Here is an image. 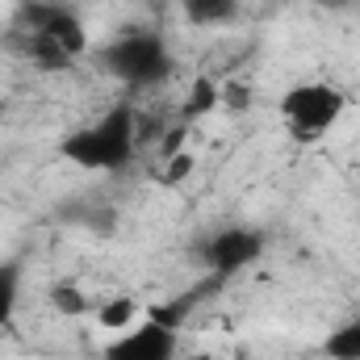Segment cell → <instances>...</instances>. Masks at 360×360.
<instances>
[{
    "label": "cell",
    "instance_id": "obj_1",
    "mask_svg": "<svg viewBox=\"0 0 360 360\" xmlns=\"http://www.w3.org/2000/svg\"><path fill=\"white\" fill-rule=\"evenodd\" d=\"M134 147H139V122H134L130 105L105 109L96 122L72 130L59 143L63 160L76 164V168H84V172H122L134 160Z\"/></svg>",
    "mask_w": 360,
    "mask_h": 360
},
{
    "label": "cell",
    "instance_id": "obj_2",
    "mask_svg": "<svg viewBox=\"0 0 360 360\" xmlns=\"http://www.w3.org/2000/svg\"><path fill=\"white\" fill-rule=\"evenodd\" d=\"M276 113H281V126L293 143H319L348 113V96L331 80H302V84L281 92Z\"/></svg>",
    "mask_w": 360,
    "mask_h": 360
},
{
    "label": "cell",
    "instance_id": "obj_3",
    "mask_svg": "<svg viewBox=\"0 0 360 360\" xmlns=\"http://www.w3.org/2000/svg\"><path fill=\"white\" fill-rule=\"evenodd\" d=\"M84 46H89V34L76 13H68L59 4H38L30 13V55L38 68L59 72L72 59H80Z\"/></svg>",
    "mask_w": 360,
    "mask_h": 360
},
{
    "label": "cell",
    "instance_id": "obj_4",
    "mask_svg": "<svg viewBox=\"0 0 360 360\" xmlns=\"http://www.w3.org/2000/svg\"><path fill=\"white\" fill-rule=\"evenodd\" d=\"M105 68L113 72V80L130 89H147L172 72V55L160 34H126L105 51Z\"/></svg>",
    "mask_w": 360,
    "mask_h": 360
},
{
    "label": "cell",
    "instance_id": "obj_5",
    "mask_svg": "<svg viewBox=\"0 0 360 360\" xmlns=\"http://www.w3.org/2000/svg\"><path fill=\"white\" fill-rule=\"evenodd\" d=\"M180 327H168L164 319L147 314V323L126 327L109 340L105 360H176Z\"/></svg>",
    "mask_w": 360,
    "mask_h": 360
},
{
    "label": "cell",
    "instance_id": "obj_6",
    "mask_svg": "<svg viewBox=\"0 0 360 360\" xmlns=\"http://www.w3.org/2000/svg\"><path fill=\"white\" fill-rule=\"evenodd\" d=\"M260 252H264V235H260V231L226 226V231H218V235L205 243L201 260H205V269H210L214 281H226V276L243 272L248 264H256V260H260Z\"/></svg>",
    "mask_w": 360,
    "mask_h": 360
},
{
    "label": "cell",
    "instance_id": "obj_7",
    "mask_svg": "<svg viewBox=\"0 0 360 360\" xmlns=\"http://www.w3.org/2000/svg\"><path fill=\"white\" fill-rule=\"evenodd\" d=\"M239 0H184V17L193 25H226L235 21Z\"/></svg>",
    "mask_w": 360,
    "mask_h": 360
},
{
    "label": "cell",
    "instance_id": "obj_8",
    "mask_svg": "<svg viewBox=\"0 0 360 360\" xmlns=\"http://www.w3.org/2000/svg\"><path fill=\"white\" fill-rule=\"evenodd\" d=\"M323 356L327 360H360V319L344 323L340 331H331L323 340Z\"/></svg>",
    "mask_w": 360,
    "mask_h": 360
},
{
    "label": "cell",
    "instance_id": "obj_9",
    "mask_svg": "<svg viewBox=\"0 0 360 360\" xmlns=\"http://www.w3.org/2000/svg\"><path fill=\"white\" fill-rule=\"evenodd\" d=\"M134 319H139V302L134 297H113V302H105V306H96V323L105 327V331H126V327H134Z\"/></svg>",
    "mask_w": 360,
    "mask_h": 360
},
{
    "label": "cell",
    "instance_id": "obj_10",
    "mask_svg": "<svg viewBox=\"0 0 360 360\" xmlns=\"http://www.w3.org/2000/svg\"><path fill=\"white\" fill-rule=\"evenodd\" d=\"M214 105H222V89L210 76H197L193 89H188V101H184V113L188 117H201V113H214Z\"/></svg>",
    "mask_w": 360,
    "mask_h": 360
},
{
    "label": "cell",
    "instance_id": "obj_11",
    "mask_svg": "<svg viewBox=\"0 0 360 360\" xmlns=\"http://www.w3.org/2000/svg\"><path fill=\"white\" fill-rule=\"evenodd\" d=\"M17 302H21V272L17 264H0V327L13 323Z\"/></svg>",
    "mask_w": 360,
    "mask_h": 360
},
{
    "label": "cell",
    "instance_id": "obj_12",
    "mask_svg": "<svg viewBox=\"0 0 360 360\" xmlns=\"http://www.w3.org/2000/svg\"><path fill=\"white\" fill-rule=\"evenodd\" d=\"M51 302H55L63 314H89V310H92L89 297H84L76 285H55V289H51Z\"/></svg>",
    "mask_w": 360,
    "mask_h": 360
},
{
    "label": "cell",
    "instance_id": "obj_13",
    "mask_svg": "<svg viewBox=\"0 0 360 360\" xmlns=\"http://www.w3.org/2000/svg\"><path fill=\"white\" fill-rule=\"evenodd\" d=\"M188 172H193V155H184V151H180V155H172V164H168L164 180H168V184H180Z\"/></svg>",
    "mask_w": 360,
    "mask_h": 360
},
{
    "label": "cell",
    "instance_id": "obj_14",
    "mask_svg": "<svg viewBox=\"0 0 360 360\" xmlns=\"http://www.w3.org/2000/svg\"><path fill=\"white\" fill-rule=\"evenodd\" d=\"M222 101H226L231 109H243V105H252V92L239 89V84H226V89H222Z\"/></svg>",
    "mask_w": 360,
    "mask_h": 360
},
{
    "label": "cell",
    "instance_id": "obj_15",
    "mask_svg": "<svg viewBox=\"0 0 360 360\" xmlns=\"http://www.w3.org/2000/svg\"><path fill=\"white\" fill-rule=\"evenodd\" d=\"M197 360H214V356H197Z\"/></svg>",
    "mask_w": 360,
    "mask_h": 360
}]
</instances>
